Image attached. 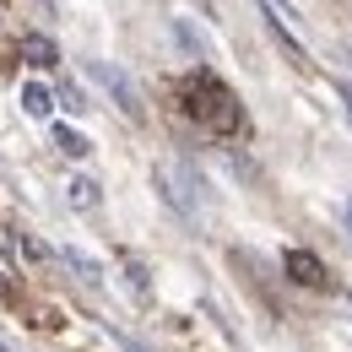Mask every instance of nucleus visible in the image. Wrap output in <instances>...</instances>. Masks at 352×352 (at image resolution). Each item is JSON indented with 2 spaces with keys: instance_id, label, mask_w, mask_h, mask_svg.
<instances>
[{
  "instance_id": "obj_1",
  "label": "nucleus",
  "mask_w": 352,
  "mask_h": 352,
  "mask_svg": "<svg viewBox=\"0 0 352 352\" xmlns=\"http://www.w3.org/2000/svg\"><path fill=\"white\" fill-rule=\"evenodd\" d=\"M179 98H184V114L212 135H239L244 131V103L233 98V87L222 82L212 65H195L184 82H179Z\"/></svg>"
},
{
  "instance_id": "obj_2",
  "label": "nucleus",
  "mask_w": 352,
  "mask_h": 352,
  "mask_svg": "<svg viewBox=\"0 0 352 352\" xmlns=\"http://www.w3.org/2000/svg\"><path fill=\"white\" fill-rule=\"evenodd\" d=\"M152 184H157V195H163L184 222L201 217V179H195L190 163H157V168H152Z\"/></svg>"
},
{
  "instance_id": "obj_3",
  "label": "nucleus",
  "mask_w": 352,
  "mask_h": 352,
  "mask_svg": "<svg viewBox=\"0 0 352 352\" xmlns=\"http://www.w3.org/2000/svg\"><path fill=\"white\" fill-rule=\"evenodd\" d=\"M87 76H92V82H98L103 92H109L114 103H120V114H125L131 125H141V120H146V103H141V87H135V82L125 76V71H120V65H109V60H87Z\"/></svg>"
},
{
  "instance_id": "obj_4",
  "label": "nucleus",
  "mask_w": 352,
  "mask_h": 352,
  "mask_svg": "<svg viewBox=\"0 0 352 352\" xmlns=\"http://www.w3.org/2000/svg\"><path fill=\"white\" fill-rule=\"evenodd\" d=\"M282 271H287V282H298V287H320V282H325V265H320V255H309V250H287V255H282Z\"/></svg>"
},
{
  "instance_id": "obj_5",
  "label": "nucleus",
  "mask_w": 352,
  "mask_h": 352,
  "mask_svg": "<svg viewBox=\"0 0 352 352\" xmlns=\"http://www.w3.org/2000/svg\"><path fill=\"white\" fill-rule=\"evenodd\" d=\"M65 201H71L76 212H98V201H103V190H98V179L76 174L71 184H65Z\"/></svg>"
},
{
  "instance_id": "obj_6",
  "label": "nucleus",
  "mask_w": 352,
  "mask_h": 352,
  "mask_svg": "<svg viewBox=\"0 0 352 352\" xmlns=\"http://www.w3.org/2000/svg\"><path fill=\"white\" fill-rule=\"evenodd\" d=\"M60 261L76 271V282H87V287H98L103 282V265L92 261V255H82V250H60Z\"/></svg>"
},
{
  "instance_id": "obj_7",
  "label": "nucleus",
  "mask_w": 352,
  "mask_h": 352,
  "mask_svg": "<svg viewBox=\"0 0 352 352\" xmlns=\"http://www.w3.org/2000/svg\"><path fill=\"white\" fill-rule=\"evenodd\" d=\"M22 60H33V65H54L60 49H54V38H44V33H28V38H22Z\"/></svg>"
},
{
  "instance_id": "obj_8",
  "label": "nucleus",
  "mask_w": 352,
  "mask_h": 352,
  "mask_svg": "<svg viewBox=\"0 0 352 352\" xmlns=\"http://www.w3.org/2000/svg\"><path fill=\"white\" fill-rule=\"evenodd\" d=\"M22 109H28L33 120H44L49 109H54V92H49L44 82H28V87H22Z\"/></svg>"
},
{
  "instance_id": "obj_9",
  "label": "nucleus",
  "mask_w": 352,
  "mask_h": 352,
  "mask_svg": "<svg viewBox=\"0 0 352 352\" xmlns=\"http://www.w3.org/2000/svg\"><path fill=\"white\" fill-rule=\"evenodd\" d=\"M54 146H60L65 157H87V152H92V141L82 131H71V125H54Z\"/></svg>"
},
{
  "instance_id": "obj_10",
  "label": "nucleus",
  "mask_w": 352,
  "mask_h": 352,
  "mask_svg": "<svg viewBox=\"0 0 352 352\" xmlns=\"http://www.w3.org/2000/svg\"><path fill=\"white\" fill-rule=\"evenodd\" d=\"M265 28H271V38H276V44H282L287 54H293V60H298V65H304V44H298V38H293V33L282 28V16H276L271 6H265Z\"/></svg>"
},
{
  "instance_id": "obj_11",
  "label": "nucleus",
  "mask_w": 352,
  "mask_h": 352,
  "mask_svg": "<svg viewBox=\"0 0 352 352\" xmlns=\"http://www.w3.org/2000/svg\"><path fill=\"white\" fill-rule=\"evenodd\" d=\"M174 38H179V44H184V49H190L195 60H206V54H212V44H206V38H201V33L190 28V22H174Z\"/></svg>"
},
{
  "instance_id": "obj_12",
  "label": "nucleus",
  "mask_w": 352,
  "mask_h": 352,
  "mask_svg": "<svg viewBox=\"0 0 352 352\" xmlns=\"http://www.w3.org/2000/svg\"><path fill=\"white\" fill-rule=\"evenodd\" d=\"M60 103H65V109H71V114H82V109H92L87 98H82V87H71V82H65V87H60Z\"/></svg>"
},
{
  "instance_id": "obj_13",
  "label": "nucleus",
  "mask_w": 352,
  "mask_h": 352,
  "mask_svg": "<svg viewBox=\"0 0 352 352\" xmlns=\"http://www.w3.org/2000/svg\"><path fill=\"white\" fill-rule=\"evenodd\" d=\"M125 271H131V287H135V293L152 287V276H146V265H141V261H125Z\"/></svg>"
},
{
  "instance_id": "obj_14",
  "label": "nucleus",
  "mask_w": 352,
  "mask_h": 352,
  "mask_svg": "<svg viewBox=\"0 0 352 352\" xmlns=\"http://www.w3.org/2000/svg\"><path fill=\"white\" fill-rule=\"evenodd\" d=\"M16 250H22V255H28V261H49V250H44V244H38V239H22V244H16Z\"/></svg>"
},
{
  "instance_id": "obj_15",
  "label": "nucleus",
  "mask_w": 352,
  "mask_h": 352,
  "mask_svg": "<svg viewBox=\"0 0 352 352\" xmlns=\"http://www.w3.org/2000/svg\"><path fill=\"white\" fill-rule=\"evenodd\" d=\"M109 331H114V325H109ZM114 342H120V347H125V352H152V347H141L135 336H125V331H114Z\"/></svg>"
},
{
  "instance_id": "obj_16",
  "label": "nucleus",
  "mask_w": 352,
  "mask_h": 352,
  "mask_svg": "<svg viewBox=\"0 0 352 352\" xmlns=\"http://www.w3.org/2000/svg\"><path fill=\"white\" fill-rule=\"evenodd\" d=\"M336 92L347 98V120H352V82H342V87H336Z\"/></svg>"
},
{
  "instance_id": "obj_17",
  "label": "nucleus",
  "mask_w": 352,
  "mask_h": 352,
  "mask_svg": "<svg viewBox=\"0 0 352 352\" xmlns=\"http://www.w3.org/2000/svg\"><path fill=\"white\" fill-rule=\"evenodd\" d=\"M0 352H22V347H16V342H6V336H0Z\"/></svg>"
},
{
  "instance_id": "obj_18",
  "label": "nucleus",
  "mask_w": 352,
  "mask_h": 352,
  "mask_svg": "<svg viewBox=\"0 0 352 352\" xmlns=\"http://www.w3.org/2000/svg\"><path fill=\"white\" fill-rule=\"evenodd\" d=\"M6 293H11V287H6V276H0V298H6Z\"/></svg>"
},
{
  "instance_id": "obj_19",
  "label": "nucleus",
  "mask_w": 352,
  "mask_h": 352,
  "mask_svg": "<svg viewBox=\"0 0 352 352\" xmlns=\"http://www.w3.org/2000/svg\"><path fill=\"white\" fill-rule=\"evenodd\" d=\"M347 228H352V201H347Z\"/></svg>"
},
{
  "instance_id": "obj_20",
  "label": "nucleus",
  "mask_w": 352,
  "mask_h": 352,
  "mask_svg": "<svg viewBox=\"0 0 352 352\" xmlns=\"http://www.w3.org/2000/svg\"><path fill=\"white\" fill-rule=\"evenodd\" d=\"M347 54H352V49H347Z\"/></svg>"
}]
</instances>
